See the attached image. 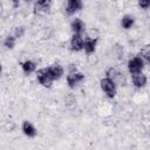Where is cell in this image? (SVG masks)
<instances>
[{
    "instance_id": "obj_1",
    "label": "cell",
    "mask_w": 150,
    "mask_h": 150,
    "mask_svg": "<svg viewBox=\"0 0 150 150\" xmlns=\"http://www.w3.org/2000/svg\"><path fill=\"white\" fill-rule=\"evenodd\" d=\"M101 88L102 90L107 94V96L109 97H114L116 95V83L110 79V77H105L101 80Z\"/></svg>"
},
{
    "instance_id": "obj_2",
    "label": "cell",
    "mask_w": 150,
    "mask_h": 150,
    "mask_svg": "<svg viewBox=\"0 0 150 150\" xmlns=\"http://www.w3.org/2000/svg\"><path fill=\"white\" fill-rule=\"evenodd\" d=\"M36 77H38V81L43 86V87H50L52 86V82L54 81L52 74L49 73V69L48 68H45V69H40L38 73H36Z\"/></svg>"
},
{
    "instance_id": "obj_3",
    "label": "cell",
    "mask_w": 150,
    "mask_h": 150,
    "mask_svg": "<svg viewBox=\"0 0 150 150\" xmlns=\"http://www.w3.org/2000/svg\"><path fill=\"white\" fill-rule=\"evenodd\" d=\"M83 80H84V75H83L82 73L77 71V70L70 71V73L68 74V76H67V83H68V86H69L70 88L77 87Z\"/></svg>"
},
{
    "instance_id": "obj_4",
    "label": "cell",
    "mask_w": 150,
    "mask_h": 150,
    "mask_svg": "<svg viewBox=\"0 0 150 150\" xmlns=\"http://www.w3.org/2000/svg\"><path fill=\"white\" fill-rule=\"evenodd\" d=\"M143 67H144V62H143V59L141 56H136V57L131 59L128 62V68H129V71L131 74L141 73L142 69H143Z\"/></svg>"
},
{
    "instance_id": "obj_5",
    "label": "cell",
    "mask_w": 150,
    "mask_h": 150,
    "mask_svg": "<svg viewBox=\"0 0 150 150\" xmlns=\"http://www.w3.org/2000/svg\"><path fill=\"white\" fill-rule=\"evenodd\" d=\"M83 7V2L82 0H67V6H66V12L71 15L75 12L81 11Z\"/></svg>"
},
{
    "instance_id": "obj_6",
    "label": "cell",
    "mask_w": 150,
    "mask_h": 150,
    "mask_svg": "<svg viewBox=\"0 0 150 150\" xmlns=\"http://www.w3.org/2000/svg\"><path fill=\"white\" fill-rule=\"evenodd\" d=\"M50 4H52V0H35V5H34L35 12L38 13L47 12L50 7Z\"/></svg>"
},
{
    "instance_id": "obj_7",
    "label": "cell",
    "mask_w": 150,
    "mask_h": 150,
    "mask_svg": "<svg viewBox=\"0 0 150 150\" xmlns=\"http://www.w3.org/2000/svg\"><path fill=\"white\" fill-rule=\"evenodd\" d=\"M83 45H84V42H83L82 36H81L80 34H74L73 38H71V40H70L71 49L79 52V50H81V49L83 48Z\"/></svg>"
},
{
    "instance_id": "obj_8",
    "label": "cell",
    "mask_w": 150,
    "mask_h": 150,
    "mask_svg": "<svg viewBox=\"0 0 150 150\" xmlns=\"http://www.w3.org/2000/svg\"><path fill=\"white\" fill-rule=\"evenodd\" d=\"M22 131L28 137H34L36 135V129L34 128V125L29 121H25L22 123Z\"/></svg>"
},
{
    "instance_id": "obj_9",
    "label": "cell",
    "mask_w": 150,
    "mask_h": 150,
    "mask_svg": "<svg viewBox=\"0 0 150 150\" xmlns=\"http://www.w3.org/2000/svg\"><path fill=\"white\" fill-rule=\"evenodd\" d=\"M96 43H97V39H90V38H87L86 41H84V45H83V48L86 50L87 54H91L95 52L96 49Z\"/></svg>"
},
{
    "instance_id": "obj_10",
    "label": "cell",
    "mask_w": 150,
    "mask_h": 150,
    "mask_svg": "<svg viewBox=\"0 0 150 150\" xmlns=\"http://www.w3.org/2000/svg\"><path fill=\"white\" fill-rule=\"evenodd\" d=\"M132 82H134L135 87L142 88V87H144L145 83H146V76H145L143 73L134 74V76H132Z\"/></svg>"
},
{
    "instance_id": "obj_11",
    "label": "cell",
    "mask_w": 150,
    "mask_h": 150,
    "mask_svg": "<svg viewBox=\"0 0 150 150\" xmlns=\"http://www.w3.org/2000/svg\"><path fill=\"white\" fill-rule=\"evenodd\" d=\"M70 28L74 32V34H81L84 30V23H83L82 20L75 19V20H73V22L70 25Z\"/></svg>"
},
{
    "instance_id": "obj_12",
    "label": "cell",
    "mask_w": 150,
    "mask_h": 150,
    "mask_svg": "<svg viewBox=\"0 0 150 150\" xmlns=\"http://www.w3.org/2000/svg\"><path fill=\"white\" fill-rule=\"evenodd\" d=\"M48 69H49V73L52 74L54 80H57V79H60L63 75V68L60 64H53Z\"/></svg>"
},
{
    "instance_id": "obj_13",
    "label": "cell",
    "mask_w": 150,
    "mask_h": 150,
    "mask_svg": "<svg viewBox=\"0 0 150 150\" xmlns=\"http://www.w3.org/2000/svg\"><path fill=\"white\" fill-rule=\"evenodd\" d=\"M35 68H36L35 63H34L33 61H30V60H27V61H25V62L22 63V70H23V73H26V74L33 73V71L35 70Z\"/></svg>"
},
{
    "instance_id": "obj_14",
    "label": "cell",
    "mask_w": 150,
    "mask_h": 150,
    "mask_svg": "<svg viewBox=\"0 0 150 150\" xmlns=\"http://www.w3.org/2000/svg\"><path fill=\"white\" fill-rule=\"evenodd\" d=\"M139 56H141L143 60H145L146 62L150 63V45H145V46L141 49Z\"/></svg>"
},
{
    "instance_id": "obj_15",
    "label": "cell",
    "mask_w": 150,
    "mask_h": 150,
    "mask_svg": "<svg viewBox=\"0 0 150 150\" xmlns=\"http://www.w3.org/2000/svg\"><path fill=\"white\" fill-rule=\"evenodd\" d=\"M121 23H122V27H123V28L129 29V28H131V26L134 25V18L130 16V15H125V16L122 18Z\"/></svg>"
},
{
    "instance_id": "obj_16",
    "label": "cell",
    "mask_w": 150,
    "mask_h": 150,
    "mask_svg": "<svg viewBox=\"0 0 150 150\" xmlns=\"http://www.w3.org/2000/svg\"><path fill=\"white\" fill-rule=\"evenodd\" d=\"M4 45H5V47H6L7 49H12V48L14 47V45H15V38L12 36V35L7 36L6 40H5V42H4Z\"/></svg>"
},
{
    "instance_id": "obj_17",
    "label": "cell",
    "mask_w": 150,
    "mask_h": 150,
    "mask_svg": "<svg viewBox=\"0 0 150 150\" xmlns=\"http://www.w3.org/2000/svg\"><path fill=\"white\" fill-rule=\"evenodd\" d=\"M138 5L142 8H149L150 7V0H138Z\"/></svg>"
},
{
    "instance_id": "obj_18",
    "label": "cell",
    "mask_w": 150,
    "mask_h": 150,
    "mask_svg": "<svg viewBox=\"0 0 150 150\" xmlns=\"http://www.w3.org/2000/svg\"><path fill=\"white\" fill-rule=\"evenodd\" d=\"M26 1H30V0H26Z\"/></svg>"
}]
</instances>
